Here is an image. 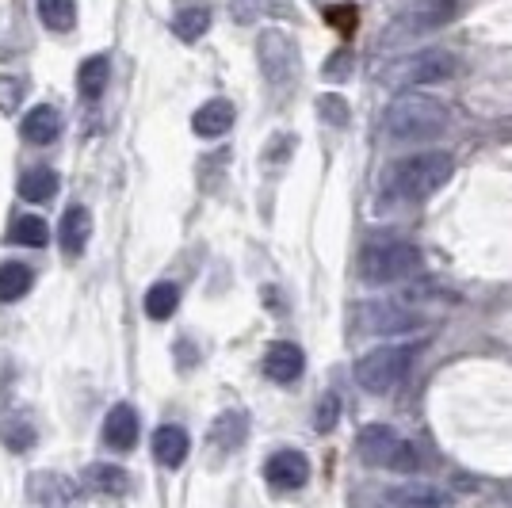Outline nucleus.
<instances>
[{"label":"nucleus","mask_w":512,"mask_h":508,"mask_svg":"<svg viewBox=\"0 0 512 508\" xmlns=\"http://www.w3.org/2000/svg\"><path fill=\"white\" fill-rule=\"evenodd\" d=\"M234 115L237 111L230 100H207V104L192 115V130L199 138H222L226 130L234 127Z\"/></svg>","instance_id":"nucleus-17"},{"label":"nucleus","mask_w":512,"mask_h":508,"mask_svg":"<svg viewBox=\"0 0 512 508\" xmlns=\"http://www.w3.org/2000/svg\"><path fill=\"white\" fill-rule=\"evenodd\" d=\"M318 111L325 115V123H329V127H348V119H352V107H348V100H341L337 92L318 96Z\"/></svg>","instance_id":"nucleus-30"},{"label":"nucleus","mask_w":512,"mask_h":508,"mask_svg":"<svg viewBox=\"0 0 512 508\" xmlns=\"http://www.w3.org/2000/svg\"><path fill=\"white\" fill-rule=\"evenodd\" d=\"M245 432H249V421H245V413H222L211 428V444L222 447V451H234L241 440H245Z\"/></svg>","instance_id":"nucleus-27"},{"label":"nucleus","mask_w":512,"mask_h":508,"mask_svg":"<svg viewBox=\"0 0 512 508\" xmlns=\"http://www.w3.org/2000/svg\"><path fill=\"white\" fill-rule=\"evenodd\" d=\"M107 81H111V62H107V54H92V58H85L81 69H77V92H81V100H100Z\"/></svg>","instance_id":"nucleus-20"},{"label":"nucleus","mask_w":512,"mask_h":508,"mask_svg":"<svg viewBox=\"0 0 512 508\" xmlns=\"http://www.w3.org/2000/svg\"><path fill=\"white\" fill-rule=\"evenodd\" d=\"M58 241H62V253L81 256L85 245L92 241V211L73 203L69 211L62 214V226H58Z\"/></svg>","instance_id":"nucleus-14"},{"label":"nucleus","mask_w":512,"mask_h":508,"mask_svg":"<svg viewBox=\"0 0 512 508\" xmlns=\"http://www.w3.org/2000/svg\"><path fill=\"white\" fill-rule=\"evenodd\" d=\"M207 27H211V8H203V4H188V8H180V12H176V20H172L176 39H184V43L203 39V35H207Z\"/></svg>","instance_id":"nucleus-22"},{"label":"nucleus","mask_w":512,"mask_h":508,"mask_svg":"<svg viewBox=\"0 0 512 508\" xmlns=\"http://www.w3.org/2000/svg\"><path fill=\"white\" fill-rule=\"evenodd\" d=\"M77 486L58 470H35L27 478V508H69Z\"/></svg>","instance_id":"nucleus-10"},{"label":"nucleus","mask_w":512,"mask_h":508,"mask_svg":"<svg viewBox=\"0 0 512 508\" xmlns=\"http://www.w3.org/2000/svg\"><path fill=\"white\" fill-rule=\"evenodd\" d=\"M188 447H192V440H188V432L180 424H161L153 432V459L161 466H169V470H176L188 459Z\"/></svg>","instance_id":"nucleus-15"},{"label":"nucleus","mask_w":512,"mask_h":508,"mask_svg":"<svg viewBox=\"0 0 512 508\" xmlns=\"http://www.w3.org/2000/svg\"><path fill=\"white\" fill-rule=\"evenodd\" d=\"M264 478L272 489H302L310 482V459L302 451H276L264 463Z\"/></svg>","instance_id":"nucleus-11"},{"label":"nucleus","mask_w":512,"mask_h":508,"mask_svg":"<svg viewBox=\"0 0 512 508\" xmlns=\"http://www.w3.org/2000/svg\"><path fill=\"white\" fill-rule=\"evenodd\" d=\"M360 279L371 283V287H386V283H402V279H413L421 272V249L406 241V237H394V233H383V237H371L360 249Z\"/></svg>","instance_id":"nucleus-3"},{"label":"nucleus","mask_w":512,"mask_h":508,"mask_svg":"<svg viewBox=\"0 0 512 508\" xmlns=\"http://www.w3.org/2000/svg\"><path fill=\"white\" fill-rule=\"evenodd\" d=\"M337 4H341V0H337Z\"/></svg>","instance_id":"nucleus-35"},{"label":"nucleus","mask_w":512,"mask_h":508,"mask_svg":"<svg viewBox=\"0 0 512 508\" xmlns=\"http://www.w3.org/2000/svg\"><path fill=\"white\" fill-rule=\"evenodd\" d=\"M455 12H459V0H409L406 8L386 23L379 43L402 46V43H409V39H421L428 31H440L444 23L455 20Z\"/></svg>","instance_id":"nucleus-6"},{"label":"nucleus","mask_w":512,"mask_h":508,"mask_svg":"<svg viewBox=\"0 0 512 508\" xmlns=\"http://www.w3.org/2000/svg\"><path fill=\"white\" fill-rule=\"evenodd\" d=\"M451 123V107L428 92H398L383 111V130L390 142L398 146H425V142H436Z\"/></svg>","instance_id":"nucleus-1"},{"label":"nucleus","mask_w":512,"mask_h":508,"mask_svg":"<svg viewBox=\"0 0 512 508\" xmlns=\"http://www.w3.org/2000/svg\"><path fill=\"white\" fill-rule=\"evenodd\" d=\"M256 62H260V73L268 77V85L283 88L299 77V46L279 27H264L256 39Z\"/></svg>","instance_id":"nucleus-9"},{"label":"nucleus","mask_w":512,"mask_h":508,"mask_svg":"<svg viewBox=\"0 0 512 508\" xmlns=\"http://www.w3.org/2000/svg\"><path fill=\"white\" fill-rule=\"evenodd\" d=\"M421 352H425V344H421V340H413V344H386V348H375V352L360 356V363H356V382H360L367 394H390V390H394V386L413 371V363H417Z\"/></svg>","instance_id":"nucleus-4"},{"label":"nucleus","mask_w":512,"mask_h":508,"mask_svg":"<svg viewBox=\"0 0 512 508\" xmlns=\"http://www.w3.org/2000/svg\"><path fill=\"white\" fill-rule=\"evenodd\" d=\"M81 482H85V489L100 493V497H123L130 489V474L115 463H92V466H85Z\"/></svg>","instance_id":"nucleus-16"},{"label":"nucleus","mask_w":512,"mask_h":508,"mask_svg":"<svg viewBox=\"0 0 512 508\" xmlns=\"http://www.w3.org/2000/svg\"><path fill=\"white\" fill-rule=\"evenodd\" d=\"M348 73H352V54H348V50H337L333 62L325 65V77H329V81H341Z\"/></svg>","instance_id":"nucleus-33"},{"label":"nucleus","mask_w":512,"mask_h":508,"mask_svg":"<svg viewBox=\"0 0 512 508\" xmlns=\"http://www.w3.org/2000/svg\"><path fill=\"white\" fill-rule=\"evenodd\" d=\"M260 12V0H234V20L237 23H253Z\"/></svg>","instance_id":"nucleus-34"},{"label":"nucleus","mask_w":512,"mask_h":508,"mask_svg":"<svg viewBox=\"0 0 512 508\" xmlns=\"http://www.w3.org/2000/svg\"><path fill=\"white\" fill-rule=\"evenodd\" d=\"M58 191V172L54 169H27L20 176V195L27 203H50Z\"/></svg>","instance_id":"nucleus-23"},{"label":"nucleus","mask_w":512,"mask_h":508,"mask_svg":"<svg viewBox=\"0 0 512 508\" xmlns=\"http://www.w3.org/2000/svg\"><path fill=\"white\" fill-rule=\"evenodd\" d=\"M455 77V58L448 50H417V54H406L398 62H390L379 69V81L386 88H398V92H409V88L421 85H440Z\"/></svg>","instance_id":"nucleus-5"},{"label":"nucleus","mask_w":512,"mask_h":508,"mask_svg":"<svg viewBox=\"0 0 512 508\" xmlns=\"http://www.w3.org/2000/svg\"><path fill=\"white\" fill-rule=\"evenodd\" d=\"M356 451L367 466H386L398 474H413L417 470V447L402 440L390 424H367L356 436Z\"/></svg>","instance_id":"nucleus-7"},{"label":"nucleus","mask_w":512,"mask_h":508,"mask_svg":"<svg viewBox=\"0 0 512 508\" xmlns=\"http://www.w3.org/2000/svg\"><path fill=\"white\" fill-rule=\"evenodd\" d=\"M35 283V272L27 264H0V302H20Z\"/></svg>","instance_id":"nucleus-25"},{"label":"nucleus","mask_w":512,"mask_h":508,"mask_svg":"<svg viewBox=\"0 0 512 508\" xmlns=\"http://www.w3.org/2000/svg\"><path fill=\"white\" fill-rule=\"evenodd\" d=\"M20 130H23V138H27V142H35V146H50V142L62 134V115H58L50 104H39L23 115Z\"/></svg>","instance_id":"nucleus-19"},{"label":"nucleus","mask_w":512,"mask_h":508,"mask_svg":"<svg viewBox=\"0 0 512 508\" xmlns=\"http://www.w3.org/2000/svg\"><path fill=\"white\" fill-rule=\"evenodd\" d=\"M455 172V161L444 149H421V153H409L398 157L383 176V191L398 203H421L428 195L444 188Z\"/></svg>","instance_id":"nucleus-2"},{"label":"nucleus","mask_w":512,"mask_h":508,"mask_svg":"<svg viewBox=\"0 0 512 508\" xmlns=\"http://www.w3.org/2000/svg\"><path fill=\"white\" fill-rule=\"evenodd\" d=\"M386 505L390 508H455V501H451L444 489L436 486H398L386 493Z\"/></svg>","instance_id":"nucleus-18"},{"label":"nucleus","mask_w":512,"mask_h":508,"mask_svg":"<svg viewBox=\"0 0 512 508\" xmlns=\"http://www.w3.org/2000/svg\"><path fill=\"white\" fill-rule=\"evenodd\" d=\"M176 306H180V287L169 283V279H161V283H153L150 291H146V314L153 321H169L176 314Z\"/></svg>","instance_id":"nucleus-26"},{"label":"nucleus","mask_w":512,"mask_h":508,"mask_svg":"<svg viewBox=\"0 0 512 508\" xmlns=\"http://www.w3.org/2000/svg\"><path fill=\"white\" fill-rule=\"evenodd\" d=\"M39 20L50 31H73L77 27V0H39Z\"/></svg>","instance_id":"nucleus-28"},{"label":"nucleus","mask_w":512,"mask_h":508,"mask_svg":"<svg viewBox=\"0 0 512 508\" xmlns=\"http://www.w3.org/2000/svg\"><path fill=\"white\" fill-rule=\"evenodd\" d=\"M302 371H306V356H302L299 344H291V340H279L268 348V356H264V375L279 386H291V382L302 379Z\"/></svg>","instance_id":"nucleus-12"},{"label":"nucleus","mask_w":512,"mask_h":508,"mask_svg":"<svg viewBox=\"0 0 512 508\" xmlns=\"http://www.w3.org/2000/svg\"><path fill=\"white\" fill-rule=\"evenodd\" d=\"M104 444L115 447V451H130L138 444V413H134V405H111V413L104 417Z\"/></svg>","instance_id":"nucleus-13"},{"label":"nucleus","mask_w":512,"mask_h":508,"mask_svg":"<svg viewBox=\"0 0 512 508\" xmlns=\"http://www.w3.org/2000/svg\"><path fill=\"white\" fill-rule=\"evenodd\" d=\"M356 329L367 337H402V333H421L425 314H417L402 298H375L356 306Z\"/></svg>","instance_id":"nucleus-8"},{"label":"nucleus","mask_w":512,"mask_h":508,"mask_svg":"<svg viewBox=\"0 0 512 508\" xmlns=\"http://www.w3.org/2000/svg\"><path fill=\"white\" fill-rule=\"evenodd\" d=\"M337 421H341V398L333 394V390H325L318 398V405H314V432H333L337 428Z\"/></svg>","instance_id":"nucleus-29"},{"label":"nucleus","mask_w":512,"mask_h":508,"mask_svg":"<svg viewBox=\"0 0 512 508\" xmlns=\"http://www.w3.org/2000/svg\"><path fill=\"white\" fill-rule=\"evenodd\" d=\"M20 104H23V81L4 73V77H0V111H4V115H16Z\"/></svg>","instance_id":"nucleus-31"},{"label":"nucleus","mask_w":512,"mask_h":508,"mask_svg":"<svg viewBox=\"0 0 512 508\" xmlns=\"http://www.w3.org/2000/svg\"><path fill=\"white\" fill-rule=\"evenodd\" d=\"M8 241L23 245V249H43L46 241H50V230H46V222L39 214H23V218H16L8 226Z\"/></svg>","instance_id":"nucleus-24"},{"label":"nucleus","mask_w":512,"mask_h":508,"mask_svg":"<svg viewBox=\"0 0 512 508\" xmlns=\"http://www.w3.org/2000/svg\"><path fill=\"white\" fill-rule=\"evenodd\" d=\"M35 440H39V432H35V421L27 413H12V417L0 421V444L8 447V451L23 455V451L35 447Z\"/></svg>","instance_id":"nucleus-21"},{"label":"nucleus","mask_w":512,"mask_h":508,"mask_svg":"<svg viewBox=\"0 0 512 508\" xmlns=\"http://www.w3.org/2000/svg\"><path fill=\"white\" fill-rule=\"evenodd\" d=\"M325 16L337 23V31H352V23H356V8L341 0V4H329V8H325Z\"/></svg>","instance_id":"nucleus-32"}]
</instances>
